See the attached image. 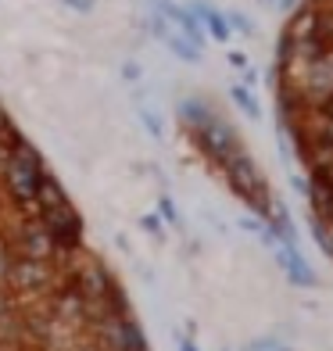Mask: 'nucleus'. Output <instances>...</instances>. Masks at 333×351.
Instances as JSON below:
<instances>
[{"label": "nucleus", "instance_id": "nucleus-1", "mask_svg": "<svg viewBox=\"0 0 333 351\" xmlns=\"http://www.w3.org/2000/svg\"><path fill=\"white\" fill-rule=\"evenodd\" d=\"M280 115L308 180L315 233L333 254V0H305L280 36Z\"/></svg>", "mask_w": 333, "mask_h": 351}, {"label": "nucleus", "instance_id": "nucleus-2", "mask_svg": "<svg viewBox=\"0 0 333 351\" xmlns=\"http://www.w3.org/2000/svg\"><path fill=\"white\" fill-rule=\"evenodd\" d=\"M183 351H197V348H194V344H183Z\"/></svg>", "mask_w": 333, "mask_h": 351}]
</instances>
